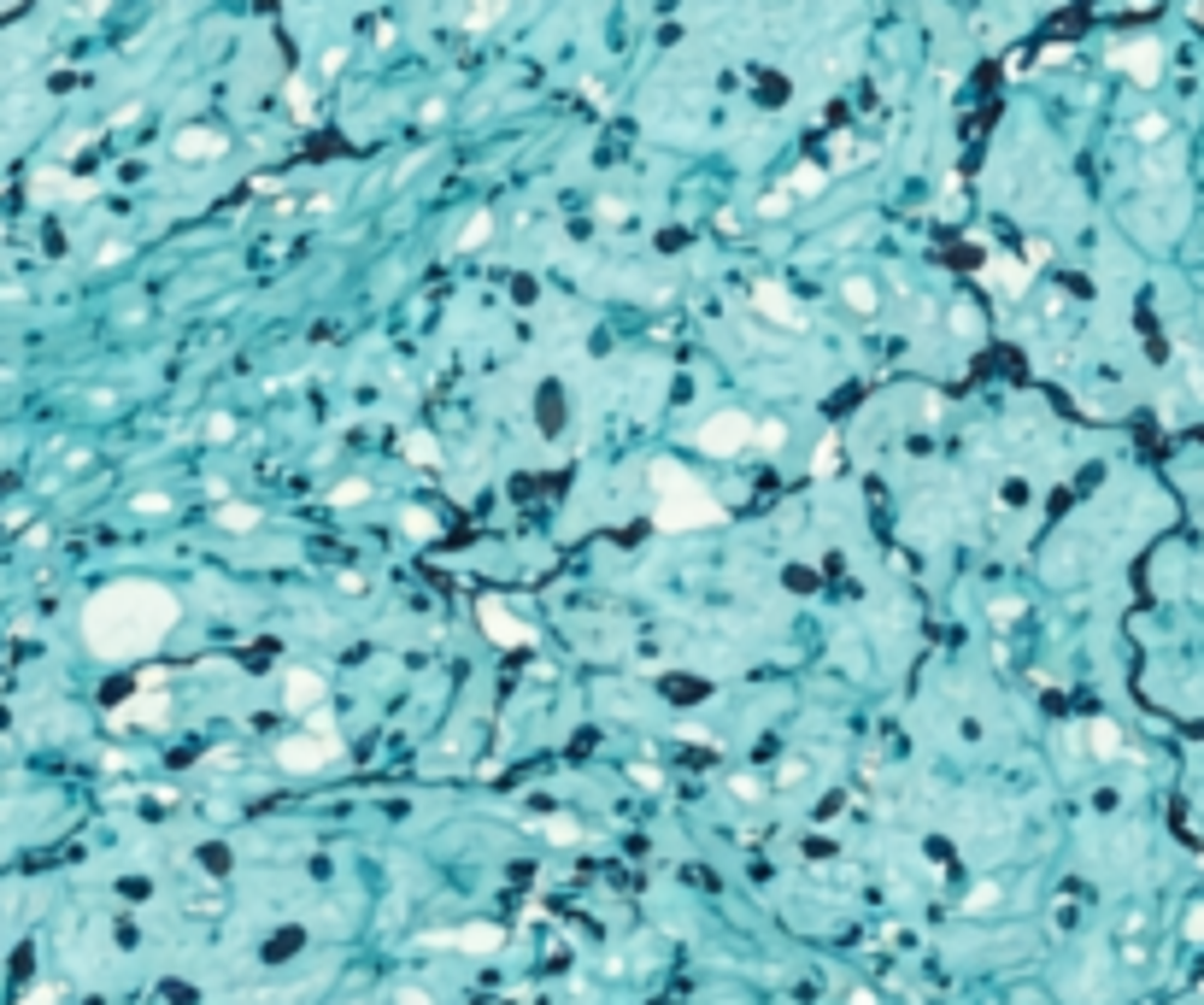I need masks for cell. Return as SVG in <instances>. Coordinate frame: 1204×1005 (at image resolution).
I'll return each mask as SVG.
<instances>
[{"instance_id":"cell-1","label":"cell","mask_w":1204,"mask_h":1005,"mask_svg":"<svg viewBox=\"0 0 1204 1005\" xmlns=\"http://www.w3.org/2000/svg\"><path fill=\"white\" fill-rule=\"evenodd\" d=\"M176 629V594L159 582H112L82 612V647L94 659H141Z\"/></svg>"},{"instance_id":"cell-2","label":"cell","mask_w":1204,"mask_h":1005,"mask_svg":"<svg viewBox=\"0 0 1204 1005\" xmlns=\"http://www.w3.org/2000/svg\"><path fill=\"white\" fill-rule=\"evenodd\" d=\"M646 506H652L658 529H705V524L723 518V506H717L681 465H670V459L646 471Z\"/></svg>"},{"instance_id":"cell-3","label":"cell","mask_w":1204,"mask_h":1005,"mask_svg":"<svg viewBox=\"0 0 1204 1005\" xmlns=\"http://www.w3.org/2000/svg\"><path fill=\"white\" fill-rule=\"evenodd\" d=\"M781 441V429L776 424H752V418H740V412H717L711 424H699L693 429V447L699 453H740V447H776Z\"/></svg>"},{"instance_id":"cell-4","label":"cell","mask_w":1204,"mask_h":1005,"mask_svg":"<svg viewBox=\"0 0 1204 1005\" xmlns=\"http://www.w3.org/2000/svg\"><path fill=\"white\" fill-rule=\"evenodd\" d=\"M1111 65L1123 71V76H1134L1140 88H1152L1158 76H1164V47L1152 41V35H1140V41H1117L1111 47Z\"/></svg>"},{"instance_id":"cell-5","label":"cell","mask_w":1204,"mask_h":1005,"mask_svg":"<svg viewBox=\"0 0 1204 1005\" xmlns=\"http://www.w3.org/2000/svg\"><path fill=\"white\" fill-rule=\"evenodd\" d=\"M335 759H341V741H335V735H324V741H318V735H294V741L276 747V765H282V771H324V765H335Z\"/></svg>"},{"instance_id":"cell-6","label":"cell","mask_w":1204,"mask_h":1005,"mask_svg":"<svg viewBox=\"0 0 1204 1005\" xmlns=\"http://www.w3.org/2000/svg\"><path fill=\"white\" fill-rule=\"evenodd\" d=\"M752 306H758L764 318L787 324V329H805V312H799V300H793V294H781L776 282H758V288H752Z\"/></svg>"},{"instance_id":"cell-7","label":"cell","mask_w":1204,"mask_h":1005,"mask_svg":"<svg viewBox=\"0 0 1204 1005\" xmlns=\"http://www.w3.org/2000/svg\"><path fill=\"white\" fill-rule=\"evenodd\" d=\"M506 935L494 924H471V930H447V935H429V947H459V953H494Z\"/></svg>"},{"instance_id":"cell-8","label":"cell","mask_w":1204,"mask_h":1005,"mask_svg":"<svg viewBox=\"0 0 1204 1005\" xmlns=\"http://www.w3.org/2000/svg\"><path fill=\"white\" fill-rule=\"evenodd\" d=\"M171 153L176 159H224V129H176V141H171Z\"/></svg>"},{"instance_id":"cell-9","label":"cell","mask_w":1204,"mask_h":1005,"mask_svg":"<svg viewBox=\"0 0 1204 1005\" xmlns=\"http://www.w3.org/2000/svg\"><path fill=\"white\" fill-rule=\"evenodd\" d=\"M482 629H488L494 641H506V647H524V641H529V629H524L518 618H506L500 600H482Z\"/></svg>"},{"instance_id":"cell-10","label":"cell","mask_w":1204,"mask_h":1005,"mask_svg":"<svg viewBox=\"0 0 1204 1005\" xmlns=\"http://www.w3.org/2000/svg\"><path fill=\"white\" fill-rule=\"evenodd\" d=\"M282 688H288V712H318V700H324L318 671H288V677H282Z\"/></svg>"},{"instance_id":"cell-11","label":"cell","mask_w":1204,"mask_h":1005,"mask_svg":"<svg viewBox=\"0 0 1204 1005\" xmlns=\"http://www.w3.org/2000/svg\"><path fill=\"white\" fill-rule=\"evenodd\" d=\"M987 282H993V288H1005V294H1017V288L1028 282V271H1023V265H1005V259H993V265H987Z\"/></svg>"},{"instance_id":"cell-12","label":"cell","mask_w":1204,"mask_h":1005,"mask_svg":"<svg viewBox=\"0 0 1204 1005\" xmlns=\"http://www.w3.org/2000/svg\"><path fill=\"white\" fill-rule=\"evenodd\" d=\"M129 718H135V724H159V718H165V700H159V682H153V688H147V694H141V700H135V706L124 712V724H129Z\"/></svg>"},{"instance_id":"cell-13","label":"cell","mask_w":1204,"mask_h":1005,"mask_svg":"<svg viewBox=\"0 0 1204 1005\" xmlns=\"http://www.w3.org/2000/svg\"><path fill=\"white\" fill-rule=\"evenodd\" d=\"M1087 741L1099 747V759H1117V747H1123V735H1117L1111 724H1093V729H1087Z\"/></svg>"},{"instance_id":"cell-14","label":"cell","mask_w":1204,"mask_h":1005,"mask_svg":"<svg viewBox=\"0 0 1204 1005\" xmlns=\"http://www.w3.org/2000/svg\"><path fill=\"white\" fill-rule=\"evenodd\" d=\"M817 188H823V171H817V165H799L793 182H787V194H817Z\"/></svg>"},{"instance_id":"cell-15","label":"cell","mask_w":1204,"mask_h":1005,"mask_svg":"<svg viewBox=\"0 0 1204 1005\" xmlns=\"http://www.w3.org/2000/svg\"><path fill=\"white\" fill-rule=\"evenodd\" d=\"M488 229H494V218H488V212H477V218L465 224V235H459V247H482V241H488Z\"/></svg>"},{"instance_id":"cell-16","label":"cell","mask_w":1204,"mask_h":1005,"mask_svg":"<svg viewBox=\"0 0 1204 1005\" xmlns=\"http://www.w3.org/2000/svg\"><path fill=\"white\" fill-rule=\"evenodd\" d=\"M846 300H852L858 312H876V288H870L864 276H846Z\"/></svg>"},{"instance_id":"cell-17","label":"cell","mask_w":1204,"mask_h":1005,"mask_svg":"<svg viewBox=\"0 0 1204 1005\" xmlns=\"http://www.w3.org/2000/svg\"><path fill=\"white\" fill-rule=\"evenodd\" d=\"M218 524H224V529H253V524H259V512H253V506H224V512H218Z\"/></svg>"},{"instance_id":"cell-18","label":"cell","mask_w":1204,"mask_h":1005,"mask_svg":"<svg viewBox=\"0 0 1204 1005\" xmlns=\"http://www.w3.org/2000/svg\"><path fill=\"white\" fill-rule=\"evenodd\" d=\"M406 459H418V465H435V441L418 429V435H406Z\"/></svg>"},{"instance_id":"cell-19","label":"cell","mask_w":1204,"mask_h":1005,"mask_svg":"<svg viewBox=\"0 0 1204 1005\" xmlns=\"http://www.w3.org/2000/svg\"><path fill=\"white\" fill-rule=\"evenodd\" d=\"M541 835H547V841H577L582 829H577L571 818H547V824H541Z\"/></svg>"},{"instance_id":"cell-20","label":"cell","mask_w":1204,"mask_h":1005,"mask_svg":"<svg viewBox=\"0 0 1204 1005\" xmlns=\"http://www.w3.org/2000/svg\"><path fill=\"white\" fill-rule=\"evenodd\" d=\"M406 535L429 541V535H435V518H429V512H406Z\"/></svg>"},{"instance_id":"cell-21","label":"cell","mask_w":1204,"mask_h":1005,"mask_svg":"<svg viewBox=\"0 0 1204 1005\" xmlns=\"http://www.w3.org/2000/svg\"><path fill=\"white\" fill-rule=\"evenodd\" d=\"M1164 135H1170V124H1164L1158 112H1152V118H1140V141H1164Z\"/></svg>"},{"instance_id":"cell-22","label":"cell","mask_w":1204,"mask_h":1005,"mask_svg":"<svg viewBox=\"0 0 1204 1005\" xmlns=\"http://www.w3.org/2000/svg\"><path fill=\"white\" fill-rule=\"evenodd\" d=\"M335 500H341V506H347V500H365V482H341V488H335Z\"/></svg>"},{"instance_id":"cell-23","label":"cell","mask_w":1204,"mask_h":1005,"mask_svg":"<svg viewBox=\"0 0 1204 1005\" xmlns=\"http://www.w3.org/2000/svg\"><path fill=\"white\" fill-rule=\"evenodd\" d=\"M1187 935H1193V941H1204V906L1193 912V918H1187Z\"/></svg>"},{"instance_id":"cell-24","label":"cell","mask_w":1204,"mask_h":1005,"mask_svg":"<svg viewBox=\"0 0 1204 1005\" xmlns=\"http://www.w3.org/2000/svg\"><path fill=\"white\" fill-rule=\"evenodd\" d=\"M400 1005H429V1000H424V994H412V988H406V994H400Z\"/></svg>"},{"instance_id":"cell-25","label":"cell","mask_w":1204,"mask_h":1005,"mask_svg":"<svg viewBox=\"0 0 1204 1005\" xmlns=\"http://www.w3.org/2000/svg\"><path fill=\"white\" fill-rule=\"evenodd\" d=\"M1199 24H1204V0H1199Z\"/></svg>"}]
</instances>
